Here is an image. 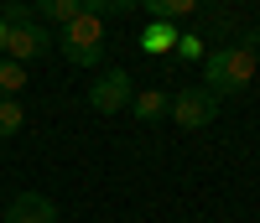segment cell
I'll use <instances>...</instances> for the list:
<instances>
[{"label":"cell","mask_w":260,"mask_h":223,"mask_svg":"<svg viewBox=\"0 0 260 223\" xmlns=\"http://www.w3.org/2000/svg\"><path fill=\"white\" fill-rule=\"evenodd\" d=\"M234 47H245L255 62H260V26H250V31H240V42H234Z\"/></svg>","instance_id":"obj_16"},{"label":"cell","mask_w":260,"mask_h":223,"mask_svg":"<svg viewBox=\"0 0 260 223\" xmlns=\"http://www.w3.org/2000/svg\"><path fill=\"white\" fill-rule=\"evenodd\" d=\"M47 52H52V36L31 21V26H11V42H6V52H0V57H11V62H21V68H26V62L47 57Z\"/></svg>","instance_id":"obj_5"},{"label":"cell","mask_w":260,"mask_h":223,"mask_svg":"<svg viewBox=\"0 0 260 223\" xmlns=\"http://www.w3.org/2000/svg\"><path fill=\"white\" fill-rule=\"evenodd\" d=\"M172 52H177V57H187V62H198V57H208V52H203V42L192 36V31H177V47H172Z\"/></svg>","instance_id":"obj_15"},{"label":"cell","mask_w":260,"mask_h":223,"mask_svg":"<svg viewBox=\"0 0 260 223\" xmlns=\"http://www.w3.org/2000/svg\"><path fill=\"white\" fill-rule=\"evenodd\" d=\"M0 223H57V203L42 197V192H21V197H11Z\"/></svg>","instance_id":"obj_6"},{"label":"cell","mask_w":260,"mask_h":223,"mask_svg":"<svg viewBox=\"0 0 260 223\" xmlns=\"http://www.w3.org/2000/svg\"><path fill=\"white\" fill-rule=\"evenodd\" d=\"M31 11H37V16H47V21H57V26H62V21H73V16L83 11V0H31Z\"/></svg>","instance_id":"obj_11"},{"label":"cell","mask_w":260,"mask_h":223,"mask_svg":"<svg viewBox=\"0 0 260 223\" xmlns=\"http://www.w3.org/2000/svg\"><path fill=\"white\" fill-rule=\"evenodd\" d=\"M130 99H136V83H130L125 68H110L99 73L94 88H89V104L99 109V115H120V109H130Z\"/></svg>","instance_id":"obj_4"},{"label":"cell","mask_w":260,"mask_h":223,"mask_svg":"<svg viewBox=\"0 0 260 223\" xmlns=\"http://www.w3.org/2000/svg\"><path fill=\"white\" fill-rule=\"evenodd\" d=\"M21 88H26V68L0 57V99H21Z\"/></svg>","instance_id":"obj_10"},{"label":"cell","mask_w":260,"mask_h":223,"mask_svg":"<svg viewBox=\"0 0 260 223\" xmlns=\"http://www.w3.org/2000/svg\"><path fill=\"white\" fill-rule=\"evenodd\" d=\"M104 42H110V21H99L89 11H78L73 21H62V36L52 42V47L73 62V68H94V62L104 57Z\"/></svg>","instance_id":"obj_2"},{"label":"cell","mask_w":260,"mask_h":223,"mask_svg":"<svg viewBox=\"0 0 260 223\" xmlns=\"http://www.w3.org/2000/svg\"><path fill=\"white\" fill-rule=\"evenodd\" d=\"M21 125H26V109H21V99H0V140L21 135Z\"/></svg>","instance_id":"obj_12"},{"label":"cell","mask_w":260,"mask_h":223,"mask_svg":"<svg viewBox=\"0 0 260 223\" xmlns=\"http://www.w3.org/2000/svg\"><path fill=\"white\" fill-rule=\"evenodd\" d=\"M255 68H260V62H255L245 47H219V52L203 57V88H208L213 99H224V94H245V88L255 83Z\"/></svg>","instance_id":"obj_1"},{"label":"cell","mask_w":260,"mask_h":223,"mask_svg":"<svg viewBox=\"0 0 260 223\" xmlns=\"http://www.w3.org/2000/svg\"><path fill=\"white\" fill-rule=\"evenodd\" d=\"M136 11H151V21H177L198 11V0H136Z\"/></svg>","instance_id":"obj_9"},{"label":"cell","mask_w":260,"mask_h":223,"mask_svg":"<svg viewBox=\"0 0 260 223\" xmlns=\"http://www.w3.org/2000/svg\"><path fill=\"white\" fill-rule=\"evenodd\" d=\"M136 47H141L146 57H167L172 47H177V26H172V21H151V26L136 36Z\"/></svg>","instance_id":"obj_8"},{"label":"cell","mask_w":260,"mask_h":223,"mask_svg":"<svg viewBox=\"0 0 260 223\" xmlns=\"http://www.w3.org/2000/svg\"><path fill=\"white\" fill-rule=\"evenodd\" d=\"M0 21L6 26H31V6L26 0H0Z\"/></svg>","instance_id":"obj_14"},{"label":"cell","mask_w":260,"mask_h":223,"mask_svg":"<svg viewBox=\"0 0 260 223\" xmlns=\"http://www.w3.org/2000/svg\"><path fill=\"white\" fill-rule=\"evenodd\" d=\"M130 109H136V120H141V125H156V120H167V109H172V94H167V88H136Z\"/></svg>","instance_id":"obj_7"},{"label":"cell","mask_w":260,"mask_h":223,"mask_svg":"<svg viewBox=\"0 0 260 223\" xmlns=\"http://www.w3.org/2000/svg\"><path fill=\"white\" fill-rule=\"evenodd\" d=\"M167 115L177 120L182 130H203V125H213V115H219V99H213L208 88H177Z\"/></svg>","instance_id":"obj_3"},{"label":"cell","mask_w":260,"mask_h":223,"mask_svg":"<svg viewBox=\"0 0 260 223\" xmlns=\"http://www.w3.org/2000/svg\"><path fill=\"white\" fill-rule=\"evenodd\" d=\"M83 11L99 16V21H110V16H130V11H136V0H83Z\"/></svg>","instance_id":"obj_13"}]
</instances>
